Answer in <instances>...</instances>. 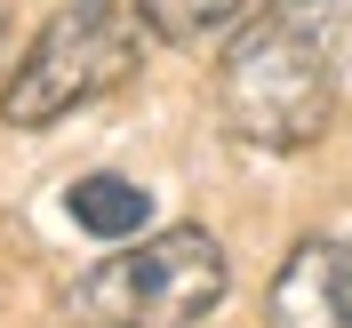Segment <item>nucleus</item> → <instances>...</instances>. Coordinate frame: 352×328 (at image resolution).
I'll list each match as a JSON object with an SVG mask.
<instances>
[{
	"label": "nucleus",
	"instance_id": "20e7f679",
	"mask_svg": "<svg viewBox=\"0 0 352 328\" xmlns=\"http://www.w3.org/2000/svg\"><path fill=\"white\" fill-rule=\"evenodd\" d=\"M264 320L272 328H352V241H336V232L296 241L288 264L272 272Z\"/></svg>",
	"mask_w": 352,
	"mask_h": 328
},
{
	"label": "nucleus",
	"instance_id": "423d86ee",
	"mask_svg": "<svg viewBox=\"0 0 352 328\" xmlns=\"http://www.w3.org/2000/svg\"><path fill=\"white\" fill-rule=\"evenodd\" d=\"M241 8H248V0H136L144 32L168 41V48H192V41H208V32H224Z\"/></svg>",
	"mask_w": 352,
	"mask_h": 328
},
{
	"label": "nucleus",
	"instance_id": "7ed1b4c3",
	"mask_svg": "<svg viewBox=\"0 0 352 328\" xmlns=\"http://www.w3.org/2000/svg\"><path fill=\"white\" fill-rule=\"evenodd\" d=\"M144 41H153L144 17L120 8V0H65V8L41 24V41L24 48L16 80H8V96H0L8 129H48V120L96 105L104 88H120L136 72Z\"/></svg>",
	"mask_w": 352,
	"mask_h": 328
},
{
	"label": "nucleus",
	"instance_id": "f03ea898",
	"mask_svg": "<svg viewBox=\"0 0 352 328\" xmlns=\"http://www.w3.org/2000/svg\"><path fill=\"white\" fill-rule=\"evenodd\" d=\"M232 264H224L208 224H168L144 248L88 264L65 288V320L72 328H192L224 305Z\"/></svg>",
	"mask_w": 352,
	"mask_h": 328
},
{
	"label": "nucleus",
	"instance_id": "f257e3e1",
	"mask_svg": "<svg viewBox=\"0 0 352 328\" xmlns=\"http://www.w3.org/2000/svg\"><path fill=\"white\" fill-rule=\"evenodd\" d=\"M344 72H352V0H272L224 48L217 120L232 144L296 153L312 136H329Z\"/></svg>",
	"mask_w": 352,
	"mask_h": 328
},
{
	"label": "nucleus",
	"instance_id": "39448f33",
	"mask_svg": "<svg viewBox=\"0 0 352 328\" xmlns=\"http://www.w3.org/2000/svg\"><path fill=\"white\" fill-rule=\"evenodd\" d=\"M65 200H72V224H80V232H104V241L144 232V217H153V193L129 184V176H80Z\"/></svg>",
	"mask_w": 352,
	"mask_h": 328
},
{
	"label": "nucleus",
	"instance_id": "0eeeda50",
	"mask_svg": "<svg viewBox=\"0 0 352 328\" xmlns=\"http://www.w3.org/2000/svg\"><path fill=\"white\" fill-rule=\"evenodd\" d=\"M0 32H8V8H0Z\"/></svg>",
	"mask_w": 352,
	"mask_h": 328
}]
</instances>
